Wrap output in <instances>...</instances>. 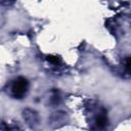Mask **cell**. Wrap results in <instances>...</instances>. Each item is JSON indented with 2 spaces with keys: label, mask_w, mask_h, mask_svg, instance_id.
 I'll return each mask as SVG.
<instances>
[{
  "label": "cell",
  "mask_w": 131,
  "mask_h": 131,
  "mask_svg": "<svg viewBox=\"0 0 131 131\" xmlns=\"http://www.w3.org/2000/svg\"><path fill=\"white\" fill-rule=\"evenodd\" d=\"M29 91V81L25 77L15 78L10 85V95L14 99H23Z\"/></svg>",
  "instance_id": "obj_1"
},
{
  "label": "cell",
  "mask_w": 131,
  "mask_h": 131,
  "mask_svg": "<svg viewBox=\"0 0 131 131\" xmlns=\"http://www.w3.org/2000/svg\"><path fill=\"white\" fill-rule=\"evenodd\" d=\"M69 120V116L66 112H62V111H58V112H55L53 113L49 119H48V124L50 126H52L53 128H58V127H61L63 126L64 124H67Z\"/></svg>",
  "instance_id": "obj_2"
},
{
  "label": "cell",
  "mask_w": 131,
  "mask_h": 131,
  "mask_svg": "<svg viewBox=\"0 0 131 131\" xmlns=\"http://www.w3.org/2000/svg\"><path fill=\"white\" fill-rule=\"evenodd\" d=\"M23 118L31 128H35L39 124V115L33 108H25L23 111Z\"/></svg>",
  "instance_id": "obj_3"
},
{
  "label": "cell",
  "mask_w": 131,
  "mask_h": 131,
  "mask_svg": "<svg viewBox=\"0 0 131 131\" xmlns=\"http://www.w3.org/2000/svg\"><path fill=\"white\" fill-rule=\"evenodd\" d=\"M108 124V119L106 117L105 113H99L96 118H95V126L98 129H103L107 126Z\"/></svg>",
  "instance_id": "obj_4"
},
{
  "label": "cell",
  "mask_w": 131,
  "mask_h": 131,
  "mask_svg": "<svg viewBox=\"0 0 131 131\" xmlns=\"http://www.w3.org/2000/svg\"><path fill=\"white\" fill-rule=\"evenodd\" d=\"M124 72L127 76H131V56L124 58Z\"/></svg>",
  "instance_id": "obj_5"
},
{
  "label": "cell",
  "mask_w": 131,
  "mask_h": 131,
  "mask_svg": "<svg viewBox=\"0 0 131 131\" xmlns=\"http://www.w3.org/2000/svg\"><path fill=\"white\" fill-rule=\"evenodd\" d=\"M47 60H48L50 63L54 64V66H58V64L60 63V61H61L58 56H54V55H48V56H47Z\"/></svg>",
  "instance_id": "obj_6"
},
{
  "label": "cell",
  "mask_w": 131,
  "mask_h": 131,
  "mask_svg": "<svg viewBox=\"0 0 131 131\" xmlns=\"http://www.w3.org/2000/svg\"><path fill=\"white\" fill-rule=\"evenodd\" d=\"M50 101H51L52 104H57V103H59V101H60V97H59V95H57V94H53V95L51 96V98H50Z\"/></svg>",
  "instance_id": "obj_7"
},
{
  "label": "cell",
  "mask_w": 131,
  "mask_h": 131,
  "mask_svg": "<svg viewBox=\"0 0 131 131\" xmlns=\"http://www.w3.org/2000/svg\"><path fill=\"white\" fill-rule=\"evenodd\" d=\"M16 0H1V4L2 5H6V6H9V5H12Z\"/></svg>",
  "instance_id": "obj_8"
}]
</instances>
